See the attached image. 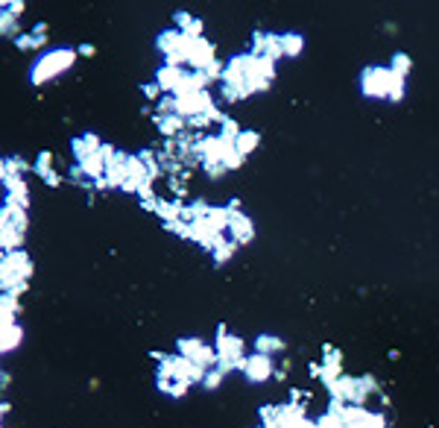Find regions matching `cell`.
<instances>
[{
	"label": "cell",
	"instance_id": "obj_1",
	"mask_svg": "<svg viewBox=\"0 0 439 428\" xmlns=\"http://www.w3.org/2000/svg\"><path fill=\"white\" fill-rule=\"evenodd\" d=\"M396 85V73L384 68H366L360 77V89L366 97H389Z\"/></svg>",
	"mask_w": 439,
	"mask_h": 428
},
{
	"label": "cell",
	"instance_id": "obj_9",
	"mask_svg": "<svg viewBox=\"0 0 439 428\" xmlns=\"http://www.w3.org/2000/svg\"><path fill=\"white\" fill-rule=\"evenodd\" d=\"M282 50L284 56H296L302 50V35H282Z\"/></svg>",
	"mask_w": 439,
	"mask_h": 428
},
{
	"label": "cell",
	"instance_id": "obj_7",
	"mask_svg": "<svg viewBox=\"0 0 439 428\" xmlns=\"http://www.w3.org/2000/svg\"><path fill=\"white\" fill-rule=\"evenodd\" d=\"M258 132H240V136H237V141H235V150L240 153V158H246L252 150H255V147H258Z\"/></svg>",
	"mask_w": 439,
	"mask_h": 428
},
{
	"label": "cell",
	"instance_id": "obj_6",
	"mask_svg": "<svg viewBox=\"0 0 439 428\" xmlns=\"http://www.w3.org/2000/svg\"><path fill=\"white\" fill-rule=\"evenodd\" d=\"M73 150H77V158L79 162H85V158H91L103 150L100 141H97L94 136H85V138H73Z\"/></svg>",
	"mask_w": 439,
	"mask_h": 428
},
{
	"label": "cell",
	"instance_id": "obj_5",
	"mask_svg": "<svg viewBox=\"0 0 439 428\" xmlns=\"http://www.w3.org/2000/svg\"><path fill=\"white\" fill-rule=\"evenodd\" d=\"M226 212H228V209H226ZM228 232L235 235V243H246V241H252V223H249V217L228 212Z\"/></svg>",
	"mask_w": 439,
	"mask_h": 428
},
{
	"label": "cell",
	"instance_id": "obj_8",
	"mask_svg": "<svg viewBox=\"0 0 439 428\" xmlns=\"http://www.w3.org/2000/svg\"><path fill=\"white\" fill-rule=\"evenodd\" d=\"M155 124L162 127L164 136H176V132L182 129V118L179 115H155Z\"/></svg>",
	"mask_w": 439,
	"mask_h": 428
},
{
	"label": "cell",
	"instance_id": "obj_13",
	"mask_svg": "<svg viewBox=\"0 0 439 428\" xmlns=\"http://www.w3.org/2000/svg\"><path fill=\"white\" fill-rule=\"evenodd\" d=\"M79 53H85V56H91V53H94V47H91V44H82V47H79Z\"/></svg>",
	"mask_w": 439,
	"mask_h": 428
},
{
	"label": "cell",
	"instance_id": "obj_10",
	"mask_svg": "<svg viewBox=\"0 0 439 428\" xmlns=\"http://www.w3.org/2000/svg\"><path fill=\"white\" fill-rule=\"evenodd\" d=\"M410 71V59L404 53H396V62H393V73L396 77H404V73Z\"/></svg>",
	"mask_w": 439,
	"mask_h": 428
},
{
	"label": "cell",
	"instance_id": "obj_11",
	"mask_svg": "<svg viewBox=\"0 0 439 428\" xmlns=\"http://www.w3.org/2000/svg\"><path fill=\"white\" fill-rule=\"evenodd\" d=\"M249 364H252L249 370H252V375H255V378H261L266 370H270V364H266L264 358H255V361H249Z\"/></svg>",
	"mask_w": 439,
	"mask_h": 428
},
{
	"label": "cell",
	"instance_id": "obj_3",
	"mask_svg": "<svg viewBox=\"0 0 439 428\" xmlns=\"http://www.w3.org/2000/svg\"><path fill=\"white\" fill-rule=\"evenodd\" d=\"M23 226H27V217H23L21 205L9 203L6 209H3V247H6V250L18 247V241H21V235H23ZM12 252H15V250H12Z\"/></svg>",
	"mask_w": 439,
	"mask_h": 428
},
{
	"label": "cell",
	"instance_id": "obj_4",
	"mask_svg": "<svg viewBox=\"0 0 439 428\" xmlns=\"http://www.w3.org/2000/svg\"><path fill=\"white\" fill-rule=\"evenodd\" d=\"M30 276V259L23 252H6V259H3V282L9 288L12 282V290H21L23 288V279Z\"/></svg>",
	"mask_w": 439,
	"mask_h": 428
},
{
	"label": "cell",
	"instance_id": "obj_2",
	"mask_svg": "<svg viewBox=\"0 0 439 428\" xmlns=\"http://www.w3.org/2000/svg\"><path fill=\"white\" fill-rule=\"evenodd\" d=\"M70 62H73V50H53V53H47L44 59H39V65L32 68V82L53 80L56 73L68 71Z\"/></svg>",
	"mask_w": 439,
	"mask_h": 428
},
{
	"label": "cell",
	"instance_id": "obj_12",
	"mask_svg": "<svg viewBox=\"0 0 439 428\" xmlns=\"http://www.w3.org/2000/svg\"><path fill=\"white\" fill-rule=\"evenodd\" d=\"M144 94L146 97H155L158 94V85H144Z\"/></svg>",
	"mask_w": 439,
	"mask_h": 428
}]
</instances>
